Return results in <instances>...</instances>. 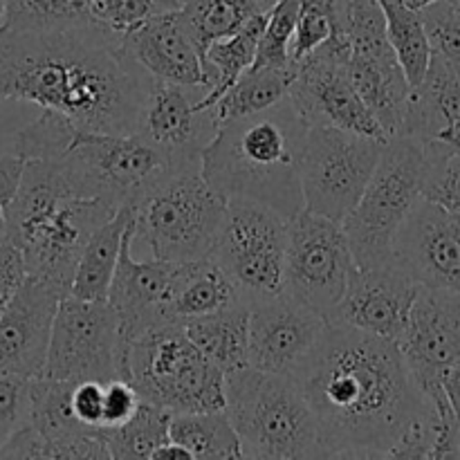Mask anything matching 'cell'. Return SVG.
I'll return each instance as SVG.
<instances>
[{
	"mask_svg": "<svg viewBox=\"0 0 460 460\" xmlns=\"http://www.w3.org/2000/svg\"><path fill=\"white\" fill-rule=\"evenodd\" d=\"M296 382L317 416L326 458H434L438 409L398 341L331 323Z\"/></svg>",
	"mask_w": 460,
	"mask_h": 460,
	"instance_id": "6da1fadb",
	"label": "cell"
},
{
	"mask_svg": "<svg viewBox=\"0 0 460 460\" xmlns=\"http://www.w3.org/2000/svg\"><path fill=\"white\" fill-rule=\"evenodd\" d=\"M151 84L121 36L97 22L40 31L0 27V99L57 111L81 130L139 133Z\"/></svg>",
	"mask_w": 460,
	"mask_h": 460,
	"instance_id": "7a4b0ae2",
	"label": "cell"
},
{
	"mask_svg": "<svg viewBox=\"0 0 460 460\" xmlns=\"http://www.w3.org/2000/svg\"><path fill=\"white\" fill-rule=\"evenodd\" d=\"M117 207L85 196L70 157L27 160L21 189L7 207L4 236L21 250L27 274L70 295L85 243Z\"/></svg>",
	"mask_w": 460,
	"mask_h": 460,
	"instance_id": "3957f363",
	"label": "cell"
},
{
	"mask_svg": "<svg viewBox=\"0 0 460 460\" xmlns=\"http://www.w3.org/2000/svg\"><path fill=\"white\" fill-rule=\"evenodd\" d=\"M308 128L290 97L268 111L225 121L202 148V175L227 200L261 202L292 220L305 207L301 153Z\"/></svg>",
	"mask_w": 460,
	"mask_h": 460,
	"instance_id": "277c9868",
	"label": "cell"
},
{
	"mask_svg": "<svg viewBox=\"0 0 460 460\" xmlns=\"http://www.w3.org/2000/svg\"><path fill=\"white\" fill-rule=\"evenodd\" d=\"M225 395L243 458H326L317 416L296 380L247 367L225 376Z\"/></svg>",
	"mask_w": 460,
	"mask_h": 460,
	"instance_id": "5b68a950",
	"label": "cell"
},
{
	"mask_svg": "<svg viewBox=\"0 0 460 460\" xmlns=\"http://www.w3.org/2000/svg\"><path fill=\"white\" fill-rule=\"evenodd\" d=\"M225 211L227 198L207 182L200 166L175 169L135 205L133 241H142L151 259L169 263L207 259Z\"/></svg>",
	"mask_w": 460,
	"mask_h": 460,
	"instance_id": "8992f818",
	"label": "cell"
},
{
	"mask_svg": "<svg viewBox=\"0 0 460 460\" xmlns=\"http://www.w3.org/2000/svg\"><path fill=\"white\" fill-rule=\"evenodd\" d=\"M128 371L142 400L171 413L225 411V373L198 350L182 323H162L135 337Z\"/></svg>",
	"mask_w": 460,
	"mask_h": 460,
	"instance_id": "52a82bcc",
	"label": "cell"
},
{
	"mask_svg": "<svg viewBox=\"0 0 460 460\" xmlns=\"http://www.w3.org/2000/svg\"><path fill=\"white\" fill-rule=\"evenodd\" d=\"M422 162L425 144L411 135H394L385 144L371 182L341 223L358 268L394 263L395 236L422 198Z\"/></svg>",
	"mask_w": 460,
	"mask_h": 460,
	"instance_id": "ba28073f",
	"label": "cell"
},
{
	"mask_svg": "<svg viewBox=\"0 0 460 460\" xmlns=\"http://www.w3.org/2000/svg\"><path fill=\"white\" fill-rule=\"evenodd\" d=\"M290 220L254 200H227L209 259L225 270L247 304L286 292Z\"/></svg>",
	"mask_w": 460,
	"mask_h": 460,
	"instance_id": "9c48e42d",
	"label": "cell"
},
{
	"mask_svg": "<svg viewBox=\"0 0 460 460\" xmlns=\"http://www.w3.org/2000/svg\"><path fill=\"white\" fill-rule=\"evenodd\" d=\"M128 349V337L108 301L66 295L54 319L43 376L67 382H130Z\"/></svg>",
	"mask_w": 460,
	"mask_h": 460,
	"instance_id": "30bf717a",
	"label": "cell"
},
{
	"mask_svg": "<svg viewBox=\"0 0 460 460\" xmlns=\"http://www.w3.org/2000/svg\"><path fill=\"white\" fill-rule=\"evenodd\" d=\"M385 144L335 126H310L301 153L304 209L344 223L371 182Z\"/></svg>",
	"mask_w": 460,
	"mask_h": 460,
	"instance_id": "8fae6325",
	"label": "cell"
},
{
	"mask_svg": "<svg viewBox=\"0 0 460 460\" xmlns=\"http://www.w3.org/2000/svg\"><path fill=\"white\" fill-rule=\"evenodd\" d=\"M358 270L344 225L301 209L290 220L286 256V292L319 310L331 323L350 274Z\"/></svg>",
	"mask_w": 460,
	"mask_h": 460,
	"instance_id": "7c38bea8",
	"label": "cell"
},
{
	"mask_svg": "<svg viewBox=\"0 0 460 460\" xmlns=\"http://www.w3.org/2000/svg\"><path fill=\"white\" fill-rule=\"evenodd\" d=\"M350 43L344 31L331 36L295 66L290 102L308 126H335L389 142L380 121L355 90L349 76Z\"/></svg>",
	"mask_w": 460,
	"mask_h": 460,
	"instance_id": "4fadbf2b",
	"label": "cell"
},
{
	"mask_svg": "<svg viewBox=\"0 0 460 460\" xmlns=\"http://www.w3.org/2000/svg\"><path fill=\"white\" fill-rule=\"evenodd\" d=\"M70 155L79 164L93 198L112 207L137 205L139 198L178 166L144 135H108L79 130Z\"/></svg>",
	"mask_w": 460,
	"mask_h": 460,
	"instance_id": "5bb4252c",
	"label": "cell"
},
{
	"mask_svg": "<svg viewBox=\"0 0 460 460\" xmlns=\"http://www.w3.org/2000/svg\"><path fill=\"white\" fill-rule=\"evenodd\" d=\"M319 310L288 292L250 304V367L299 380L328 331Z\"/></svg>",
	"mask_w": 460,
	"mask_h": 460,
	"instance_id": "9a60e30c",
	"label": "cell"
},
{
	"mask_svg": "<svg viewBox=\"0 0 460 460\" xmlns=\"http://www.w3.org/2000/svg\"><path fill=\"white\" fill-rule=\"evenodd\" d=\"M398 346L422 394L443 389L460 367V295L420 288Z\"/></svg>",
	"mask_w": 460,
	"mask_h": 460,
	"instance_id": "2e32d148",
	"label": "cell"
},
{
	"mask_svg": "<svg viewBox=\"0 0 460 460\" xmlns=\"http://www.w3.org/2000/svg\"><path fill=\"white\" fill-rule=\"evenodd\" d=\"M394 263L420 288L460 295V216L420 198L395 236Z\"/></svg>",
	"mask_w": 460,
	"mask_h": 460,
	"instance_id": "e0dca14e",
	"label": "cell"
},
{
	"mask_svg": "<svg viewBox=\"0 0 460 460\" xmlns=\"http://www.w3.org/2000/svg\"><path fill=\"white\" fill-rule=\"evenodd\" d=\"M202 99L205 90L153 79L139 135L162 148L178 166H200L202 148L218 130L211 108L202 111L198 106Z\"/></svg>",
	"mask_w": 460,
	"mask_h": 460,
	"instance_id": "ac0fdd59",
	"label": "cell"
},
{
	"mask_svg": "<svg viewBox=\"0 0 460 460\" xmlns=\"http://www.w3.org/2000/svg\"><path fill=\"white\" fill-rule=\"evenodd\" d=\"M66 292L27 274L0 317V373L34 380L48 364L54 319Z\"/></svg>",
	"mask_w": 460,
	"mask_h": 460,
	"instance_id": "d6986e66",
	"label": "cell"
},
{
	"mask_svg": "<svg viewBox=\"0 0 460 460\" xmlns=\"http://www.w3.org/2000/svg\"><path fill=\"white\" fill-rule=\"evenodd\" d=\"M420 286L395 263L358 268L332 313L331 323L398 341Z\"/></svg>",
	"mask_w": 460,
	"mask_h": 460,
	"instance_id": "ffe728a7",
	"label": "cell"
},
{
	"mask_svg": "<svg viewBox=\"0 0 460 460\" xmlns=\"http://www.w3.org/2000/svg\"><path fill=\"white\" fill-rule=\"evenodd\" d=\"M349 76L389 137L400 135L411 97V84L400 66L386 30L350 36Z\"/></svg>",
	"mask_w": 460,
	"mask_h": 460,
	"instance_id": "44dd1931",
	"label": "cell"
},
{
	"mask_svg": "<svg viewBox=\"0 0 460 460\" xmlns=\"http://www.w3.org/2000/svg\"><path fill=\"white\" fill-rule=\"evenodd\" d=\"M135 63L155 81L191 85L209 93L205 58L184 27L180 12H157L121 36Z\"/></svg>",
	"mask_w": 460,
	"mask_h": 460,
	"instance_id": "7402d4cb",
	"label": "cell"
},
{
	"mask_svg": "<svg viewBox=\"0 0 460 460\" xmlns=\"http://www.w3.org/2000/svg\"><path fill=\"white\" fill-rule=\"evenodd\" d=\"M135 220L126 234L119 265L112 279L108 304L115 308L128 341L144 335L151 328L166 323L164 310L173 292L175 274L180 263L148 259L139 261L133 256Z\"/></svg>",
	"mask_w": 460,
	"mask_h": 460,
	"instance_id": "603a6c76",
	"label": "cell"
},
{
	"mask_svg": "<svg viewBox=\"0 0 460 460\" xmlns=\"http://www.w3.org/2000/svg\"><path fill=\"white\" fill-rule=\"evenodd\" d=\"M400 135L427 142L460 146V79L456 72L434 54L425 79L411 90Z\"/></svg>",
	"mask_w": 460,
	"mask_h": 460,
	"instance_id": "cb8c5ba5",
	"label": "cell"
},
{
	"mask_svg": "<svg viewBox=\"0 0 460 460\" xmlns=\"http://www.w3.org/2000/svg\"><path fill=\"white\" fill-rule=\"evenodd\" d=\"M245 301L232 279L214 259H198L178 265L173 292L166 304V323H184L189 319L214 314L218 310Z\"/></svg>",
	"mask_w": 460,
	"mask_h": 460,
	"instance_id": "d4e9b609",
	"label": "cell"
},
{
	"mask_svg": "<svg viewBox=\"0 0 460 460\" xmlns=\"http://www.w3.org/2000/svg\"><path fill=\"white\" fill-rule=\"evenodd\" d=\"M135 220V207L124 205L99 225L85 243L72 279L70 295L88 301H108L112 279L119 265L126 234Z\"/></svg>",
	"mask_w": 460,
	"mask_h": 460,
	"instance_id": "484cf974",
	"label": "cell"
},
{
	"mask_svg": "<svg viewBox=\"0 0 460 460\" xmlns=\"http://www.w3.org/2000/svg\"><path fill=\"white\" fill-rule=\"evenodd\" d=\"M189 340L225 376L250 367V304L238 301L214 314L182 323Z\"/></svg>",
	"mask_w": 460,
	"mask_h": 460,
	"instance_id": "4316f807",
	"label": "cell"
},
{
	"mask_svg": "<svg viewBox=\"0 0 460 460\" xmlns=\"http://www.w3.org/2000/svg\"><path fill=\"white\" fill-rule=\"evenodd\" d=\"M265 22H268V12L256 13L236 34L227 36L223 40H216L207 49L202 58H205L207 79H209V93L198 103L202 111L214 106L247 70H252L256 61V52H259Z\"/></svg>",
	"mask_w": 460,
	"mask_h": 460,
	"instance_id": "83f0119b",
	"label": "cell"
},
{
	"mask_svg": "<svg viewBox=\"0 0 460 460\" xmlns=\"http://www.w3.org/2000/svg\"><path fill=\"white\" fill-rule=\"evenodd\" d=\"M295 66L292 67H252L247 70L218 102L211 106L216 121L238 119L277 106L290 94Z\"/></svg>",
	"mask_w": 460,
	"mask_h": 460,
	"instance_id": "f1b7e54d",
	"label": "cell"
},
{
	"mask_svg": "<svg viewBox=\"0 0 460 460\" xmlns=\"http://www.w3.org/2000/svg\"><path fill=\"white\" fill-rule=\"evenodd\" d=\"M171 440L182 445L193 458H243L241 438L225 411L173 413Z\"/></svg>",
	"mask_w": 460,
	"mask_h": 460,
	"instance_id": "f546056e",
	"label": "cell"
},
{
	"mask_svg": "<svg viewBox=\"0 0 460 460\" xmlns=\"http://www.w3.org/2000/svg\"><path fill=\"white\" fill-rule=\"evenodd\" d=\"M386 16V31L395 49L400 66L407 75L411 88H416L425 79L427 70L434 58L429 31L420 9H411L400 0H380Z\"/></svg>",
	"mask_w": 460,
	"mask_h": 460,
	"instance_id": "4dcf8cb0",
	"label": "cell"
},
{
	"mask_svg": "<svg viewBox=\"0 0 460 460\" xmlns=\"http://www.w3.org/2000/svg\"><path fill=\"white\" fill-rule=\"evenodd\" d=\"M178 12L193 43L205 57L216 40L236 34L261 13V9L254 0H182Z\"/></svg>",
	"mask_w": 460,
	"mask_h": 460,
	"instance_id": "1f68e13d",
	"label": "cell"
},
{
	"mask_svg": "<svg viewBox=\"0 0 460 460\" xmlns=\"http://www.w3.org/2000/svg\"><path fill=\"white\" fill-rule=\"evenodd\" d=\"M171 416L169 409L146 402L137 407V411L119 427L106 429L108 447L112 460H139L153 458L160 447L171 443Z\"/></svg>",
	"mask_w": 460,
	"mask_h": 460,
	"instance_id": "d6a6232c",
	"label": "cell"
},
{
	"mask_svg": "<svg viewBox=\"0 0 460 460\" xmlns=\"http://www.w3.org/2000/svg\"><path fill=\"white\" fill-rule=\"evenodd\" d=\"M94 22L90 0H7V13L0 27L13 31L63 30Z\"/></svg>",
	"mask_w": 460,
	"mask_h": 460,
	"instance_id": "836d02e7",
	"label": "cell"
},
{
	"mask_svg": "<svg viewBox=\"0 0 460 460\" xmlns=\"http://www.w3.org/2000/svg\"><path fill=\"white\" fill-rule=\"evenodd\" d=\"M420 196L460 216V146L427 142Z\"/></svg>",
	"mask_w": 460,
	"mask_h": 460,
	"instance_id": "e575fe53",
	"label": "cell"
},
{
	"mask_svg": "<svg viewBox=\"0 0 460 460\" xmlns=\"http://www.w3.org/2000/svg\"><path fill=\"white\" fill-rule=\"evenodd\" d=\"M301 0H279L268 12L259 52L252 67H292L290 45L299 22Z\"/></svg>",
	"mask_w": 460,
	"mask_h": 460,
	"instance_id": "d590c367",
	"label": "cell"
},
{
	"mask_svg": "<svg viewBox=\"0 0 460 460\" xmlns=\"http://www.w3.org/2000/svg\"><path fill=\"white\" fill-rule=\"evenodd\" d=\"M340 31H344L341 30V7L301 3L299 22H296L295 39L290 45V61L299 63Z\"/></svg>",
	"mask_w": 460,
	"mask_h": 460,
	"instance_id": "8d00e7d4",
	"label": "cell"
},
{
	"mask_svg": "<svg viewBox=\"0 0 460 460\" xmlns=\"http://www.w3.org/2000/svg\"><path fill=\"white\" fill-rule=\"evenodd\" d=\"M429 31L431 48L460 79V9L447 0H436L420 9Z\"/></svg>",
	"mask_w": 460,
	"mask_h": 460,
	"instance_id": "74e56055",
	"label": "cell"
},
{
	"mask_svg": "<svg viewBox=\"0 0 460 460\" xmlns=\"http://www.w3.org/2000/svg\"><path fill=\"white\" fill-rule=\"evenodd\" d=\"M157 12L160 9L153 0H90L93 21L119 36L128 34Z\"/></svg>",
	"mask_w": 460,
	"mask_h": 460,
	"instance_id": "f35d334b",
	"label": "cell"
},
{
	"mask_svg": "<svg viewBox=\"0 0 460 460\" xmlns=\"http://www.w3.org/2000/svg\"><path fill=\"white\" fill-rule=\"evenodd\" d=\"M30 382L0 373V449L25 425L30 413Z\"/></svg>",
	"mask_w": 460,
	"mask_h": 460,
	"instance_id": "ab89813d",
	"label": "cell"
},
{
	"mask_svg": "<svg viewBox=\"0 0 460 460\" xmlns=\"http://www.w3.org/2000/svg\"><path fill=\"white\" fill-rule=\"evenodd\" d=\"M142 395L128 380H108L103 395V429L119 427L137 411Z\"/></svg>",
	"mask_w": 460,
	"mask_h": 460,
	"instance_id": "60d3db41",
	"label": "cell"
},
{
	"mask_svg": "<svg viewBox=\"0 0 460 460\" xmlns=\"http://www.w3.org/2000/svg\"><path fill=\"white\" fill-rule=\"evenodd\" d=\"M25 279L27 268L21 250L7 236H3V243H0V317L9 308Z\"/></svg>",
	"mask_w": 460,
	"mask_h": 460,
	"instance_id": "b9f144b4",
	"label": "cell"
},
{
	"mask_svg": "<svg viewBox=\"0 0 460 460\" xmlns=\"http://www.w3.org/2000/svg\"><path fill=\"white\" fill-rule=\"evenodd\" d=\"M103 395L106 382L81 380L72 385V409L84 425L103 429Z\"/></svg>",
	"mask_w": 460,
	"mask_h": 460,
	"instance_id": "7bdbcfd3",
	"label": "cell"
},
{
	"mask_svg": "<svg viewBox=\"0 0 460 460\" xmlns=\"http://www.w3.org/2000/svg\"><path fill=\"white\" fill-rule=\"evenodd\" d=\"M25 164L27 160L22 155H18L16 151L12 155H0V202L4 205V209L12 205L18 189H21Z\"/></svg>",
	"mask_w": 460,
	"mask_h": 460,
	"instance_id": "ee69618b",
	"label": "cell"
},
{
	"mask_svg": "<svg viewBox=\"0 0 460 460\" xmlns=\"http://www.w3.org/2000/svg\"><path fill=\"white\" fill-rule=\"evenodd\" d=\"M443 389H445V394H447L449 402H452L454 411H456L460 418V367L454 368V371L445 377Z\"/></svg>",
	"mask_w": 460,
	"mask_h": 460,
	"instance_id": "f6af8a7d",
	"label": "cell"
},
{
	"mask_svg": "<svg viewBox=\"0 0 460 460\" xmlns=\"http://www.w3.org/2000/svg\"><path fill=\"white\" fill-rule=\"evenodd\" d=\"M160 458H193V456L182 447V445H178L171 440V443H166L164 447L157 449L155 456H153V460H160Z\"/></svg>",
	"mask_w": 460,
	"mask_h": 460,
	"instance_id": "bcb514c9",
	"label": "cell"
},
{
	"mask_svg": "<svg viewBox=\"0 0 460 460\" xmlns=\"http://www.w3.org/2000/svg\"><path fill=\"white\" fill-rule=\"evenodd\" d=\"M157 4L160 12H175V9L182 7V0H153Z\"/></svg>",
	"mask_w": 460,
	"mask_h": 460,
	"instance_id": "7dc6e473",
	"label": "cell"
},
{
	"mask_svg": "<svg viewBox=\"0 0 460 460\" xmlns=\"http://www.w3.org/2000/svg\"><path fill=\"white\" fill-rule=\"evenodd\" d=\"M4 232H7V209L0 202V236H4Z\"/></svg>",
	"mask_w": 460,
	"mask_h": 460,
	"instance_id": "c3c4849f",
	"label": "cell"
},
{
	"mask_svg": "<svg viewBox=\"0 0 460 460\" xmlns=\"http://www.w3.org/2000/svg\"><path fill=\"white\" fill-rule=\"evenodd\" d=\"M256 4H259V9L261 12H270V9L274 7V4L279 3V0H254Z\"/></svg>",
	"mask_w": 460,
	"mask_h": 460,
	"instance_id": "681fc988",
	"label": "cell"
},
{
	"mask_svg": "<svg viewBox=\"0 0 460 460\" xmlns=\"http://www.w3.org/2000/svg\"><path fill=\"white\" fill-rule=\"evenodd\" d=\"M4 13H7V0H0V22L4 21Z\"/></svg>",
	"mask_w": 460,
	"mask_h": 460,
	"instance_id": "f907efd6",
	"label": "cell"
},
{
	"mask_svg": "<svg viewBox=\"0 0 460 460\" xmlns=\"http://www.w3.org/2000/svg\"><path fill=\"white\" fill-rule=\"evenodd\" d=\"M447 3H452L454 7H458V9H460V0H447Z\"/></svg>",
	"mask_w": 460,
	"mask_h": 460,
	"instance_id": "816d5d0a",
	"label": "cell"
}]
</instances>
